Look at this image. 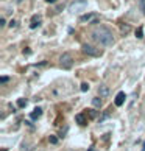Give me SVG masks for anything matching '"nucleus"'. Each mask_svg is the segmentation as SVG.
<instances>
[{
  "mask_svg": "<svg viewBox=\"0 0 145 151\" xmlns=\"http://www.w3.org/2000/svg\"><path fill=\"white\" fill-rule=\"evenodd\" d=\"M92 39L95 42H98L100 45H103V47H111L114 44L113 31H111L108 27H105V25H100V27H97V28H94Z\"/></svg>",
  "mask_w": 145,
  "mask_h": 151,
  "instance_id": "nucleus-1",
  "label": "nucleus"
},
{
  "mask_svg": "<svg viewBox=\"0 0 145 151\" xmlns=\"http://www.w3.org/2000/svg\"><path fill=\"white\" fill-rule=\"evenodd\" d=\"M59 64L63 69H70L72 64H74V58H72V55L70 53H63L61 55V58H59Z\"/></svg>",
  "mask_w": 145,
  "mask_h": 151,
  "instance_id": "nucleus-2",
  "label": "nucleus"
},
{
  "mask_svg": "<svg viewBox=\"0 0 145 151\" xmlns=\"http://www.w3.org/2000/svg\"><path fill=\"white\" fill-rule=\"evenodd\" d=\"M81 50H83V53L89 55V56H100V55H102V52H100L98 48H95L94 45H91V44H83Z\"/></svg>",
  "mask_w": 145,
  "mask_h": 151,
  "instance_id": "nucleus-3",
  "label": "nucleus"
},
{
  "mask_svg": "<svg viewBox=\"0 0 145 151\" xmlns=\"http://www.w3.org/2000/svg\"><path fill=\"white\" fill-rule=\"evenodd\" d=\"M84 8H86V2H84V0H80V2L72 3L69 6V11H70V13H76V11H83Z\"/></svg>",
  "mask_w": 145,
  "mask_h": 151,
  "instance_id": "nucleus-4",
  "label": "nucleus"
},
{
  "mask_svg": "<svg viewBox=\"0 0 145 151\" xmlns=\"http://www.w3.org/2000/svg\"><path fill=\"white\" fill-rule=\"evenodd\" d=\"M97 92H98V95H100V97H108V95H109V87L106 86V84H100L98 86V89H97Z\"/></svg>",
  "mask_w": 145,
  "mask_h": 151,
  "instance_id": "nucleus-5",
  "label": "nucleus"
},
{
  "mask_svg": "<svg viewBox=\"0 0 145 151\" xmlns=\"http://www.w3.org/2000/svg\"><path fill=\"white\" fill-rule=\"evenodd\" d=\"M125 100H126L125 92H119V93H117V97H115V100H114V104L115 106H122L125 103Z\"/></svg>",
  "mask_w": 145,
  "mask_h": 151,
  "instance_id": "nucleus-6",
  "label": "nucleus"
},
{
  "mask_svg": "<svg viewBox=\"0 0 145 151\" xmlns=\"http://www.w3.org/2000/svg\"><path fill=\"white\" fill-rule=\"evenodd\" d=\"M39 25H41V16L36 14V16H33V17H31V25H30V28L35 30L36 27H39Z\"/></svg>",
  "mask_w": 145,
  "mask_h": 151,
  "instance_id": "nucleus-7",
  "label": "nucleus"
},
{
  "mask_svg": "<svg viewBox=\"0 0 145 151\" xmlns=\"http://www.w3.org/2000/svg\"><path fill=\"white\" fill-rule=\"evenodd\" d=\"M41 115H42V109L41 108H35V111L30 114L31 117V120H38V119H41Z\"/></svg>",
  "mask_w": 145,
  "mask_h": 151,
  "instance_id": "nucleus-8",
  "label": "nucleus"
},
{
  "mask_svg": "<svg viewBox=\"0 0 145 151\" xmlns=\"http://www.w3.org/2000/svg\"><path fill=\"white\" fill-rule=\"evenodd\" d=\"M95 16H97V14H94V13H89V14L81 16V17H80V20H81V22H92L94 19H95Z\"/></svg>",
  "mask_w": 145,
  "mask_h": 151,
  "instance_id": "nucleus-9",
  "label": "nucleus"
},
{
  "mask_svg": "<svg viewBox=\"0 0 145 151\" xmlns=\"http://www.w3.org/2000/svg\"><path fill=\"white\" fill-rule=\"evenodd\" d=\"M75 122L78 123V125H81V126L87 123V122H86V117H84V114H76V115H75Z\"/></svg>",
  "mask_w": 145,
  "mask_h": 151,
  "instance_id": "nucleus-10",
  "label": "nucleus"
},
{
  "mask_svg": "<svg viewBox=\"0 0 145 151\" xmlns=\"http://www.w3.org/2000/svg\"><path fill=\"white\" fill-rule=\"evenodd\" d=\"M102 104H103V101H102V98H100V97L92 98V106H94V108H102Z\"/></svg>",
  "mask_w": 145,
  "mask_h": 151,
  "instance_id": "nucleus-11",
  "label": "nucleus"
},
{
  "mask_svg": "<svg viewBox=\"0 0 145 151\" xmlns=\"http://www.w3.org/2000/svg\"><path fill=\"white\" fill-rule=\"evenodd\" d=\"M131 30V27L130 25H120V31H122V35H128Z\"/></svg>",
  "mask_w": 145,
  "mask_h": 151,
  "instance_id": "nucleus-12",
  "label": "nucleus"
},
{
  "mask_svg": "<svg viewBox=\"0 0 145 151\" xmlns=\"http://www.w3.org/2000/svg\"><path fill=\"white\" fill-rule=\"evenodd\" d=\"M136 37H139V39L144 37V30H142V27H139V28L136 30Z\"/></svg>",
  "mask_w": 145,
  "mask_h": 151,
  "instance_id": "nucleus-13",
  "label": "nucleus"
},
{
  "mask_svg": "<svg viewBox=\"0 0 145 151\" xmlns=\"http://www.w3.org/2000/svg\"><path fill=\"white\" fill-rule=\"evenodd\" d=\"M27 103H28V101H27V100L20 98L19 101H17V106H19V108H25V106H27Z\"/></svg>",
  "mask_w": 145,
  "mask_h": 151,
  "instance_id": "nucleus-14",
  "label": "nucleus"
},
{
  "mask_svg": "<svg viewBox=\"0 0 145 151\" xmlns=\"http://www.w3.org/2000/svg\"><path fill=\"white\" fill-rule=\"evenodd\" d=\"M81 92H87L89 91V84H87V83H81Z\"/></svg>",
  "mask_w": 145,
  "mask_h": 151,
  "instance_id": "nucleus-15",
  "label": "nucleus"
},
{
  "mask_svg": "<svg viewBox=\"0 0 145 151\" xmlns=\"http://www.w3.org/2000/svg\"><path fill=\"white\" fill-rule=\"evenodd\" d=\"M139 6H141V9H142V13L145 14V0H141V2H139Z\"/></svg>",
  "mask_w": 145,
  "mask_h": 151,
  "instance_id": "nucleus-16",
  "label": "nucleus"
},
{
  "mask_svg": "<svg viewBox=\"0 0 145 151\" xmlns=\"http://www.w3.org/2000/svg\"><path fill=\"white\" fill-rule=\"evenodd\" d=\"M89 117H91V119H95L97 112H95V111H92V109H89Z\"/></svg>",
  "mask_w": 145,
  "mask_h": 151,
  "instance_id": "nucleus-17",
  "label": "nucleus"
},
{
  "mask_svg": "<svg viewBox=\"0 0 145 151\" xmlns=\"http://www.w3.org/2000/svg\"><path fill=\"white\" fill-rule=\"evenodd\" d=\"M8 81H9L8 76H2V78H0V83H2V84H5V83H8Z\"/></svg>",
  "mask_w": 145,
  "mask_h": 151,
  "instance_id": "nucleus-18",
  "label": "nucleus"
},
{
  "mask_svg": "<svg viewBox=\"0 0 145 151\" xmlns=\"http://www.w3.org/2000/svg\"><path fill=\"white\" fill-rule=\"evenodd\" d=\"M48 140H50V143H56V142H58V139L55 137V136H50V139H48Z\"/></svg>",
  "mask_w": 145,
  "mask_h": 151,
  "instance_id": "nucleus-19",
  "label": "nucleus"
},
{
  "mask_svg": "<svg viewBox=\"0 0 145 151\" xmlns=\"http://www.w3.org/2000/svg\"><path fill=\"white\" fill-rule=\"evenodd\" d=\"M14 27H17V22H16V20H11V22H9V28H14Z\"/></svg>",
  "mask_w": 145,
  "mask_h": 151,
  "instance_id": "nucleus-20",
  "label": "nucleus"
},
{
  "mask_svg": "<svg viewBox=\"0 0 145 151\" xmlns=\"http://www.w3.org/2000/svg\"><path fill=\"white\" fill-rule=\"evenodd\" d=\"M5 25H6V20H5V17H2L0 19V27H5Z\"/></svg>",
  "mask_w": 145,
  "mask_h": 151,
  "instance_id": "nucleus-21",
  "label": "nucleus"
},
{
  "mask_svg": "<svg viewBox=\"0 0 145 151\" xmlns=\"http://www.w3.org/2000/svg\"><path fill=\"white\" fill-rule=\"evenodd\" d=\"M24 53H25V55H30V53H31V50H30V48H27V50H24Z\"/></svg>",
  "mask_w": 145,
  "mask_h": 151,
  "instance_id": "nucleus-22",
  "label": "nucleus"
},
{
  "mask_svg": "<svg viewBox=\"0 0 145 151\" xmlns=\"http://www.w3.org/2000/svg\"><path fill=\"white\" fill-rule=\"evenodd\" d=\"M45 2H47V3H55L56 0H45Z\"/></svg>",
  "mask_w": 145,
  "mask_h": 151,
  "instance_id": "nucleus-23",
  "label": "nucleus"
},
{
  "mask_svg": "<svg viewBox=\"0 0 145 151\" xmlns=\"http://www.w3.org/2000/svg\"><path fill=\"white\" fill-rule=\"evenodd\" d=\"M22 2V0H14V3H20Z\"/></svg>",
  "mask_w": 145,
  "mask_h": 151,
  "instance_id": "nucleus-24",
  "label": "nucleus"
},
{
  "mask_svg": "<svg viewBox=\"0 0 145 151\" xmlns=\"http://www.w3.org/2000/svg\"><path fill=\"white\" fill-rule=\"evenodd\" d=\"M142 150H144V151H145V143H144V148H142Z\"/></svg>",
  "mask_w": 145,
  "mask_h": 151,
  "instance_id": "nucleus-25",
  "label": "nucleus"
}]
</instances>
